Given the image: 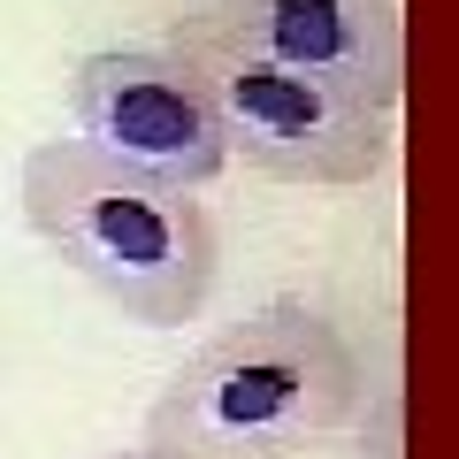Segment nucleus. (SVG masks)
Listing matches in <instances>:
<instances>
[{
	"label": "nucleus",
	"mask_w": 459,
	"mask_h": 459,
	"mask_svg": "<svg viewBox=\"0 0 459 459\" xmlns=\"http://www.w3.org/2000/svg\"><path fill=\"white\" fill-rule=\"evenodd\" d=\"M368 406V360L344 322L283 291L222 322L169 368L146 406V437L169 459H299L344 437Z\"/></svg>",
	"instance_id": "obj_1"
},
{
	"label": "nucleus",
	"mask_w": 459,
	"mask_h": 459,
	"mask_svg": "<svg viewBox=\"0 0 459 459\" xmlns=\"http://www.w3.org/2000/svg\"><path fill=\"white\" fill-rule=\"evenodd\" d=\"M16 199L31 238L69 276L92 283L123 322L184 329L207 314L214 276H222V230L199 192L138 177L92 153L84 138H39L23 153Z\"/></svg>",
	"instance_id": "obj_2"
},
{
	"label": "nucleus",
	"mask_w": 459,
	"mask_h": 459,
	"mask_svg": "<svg viewBox=\"0 0 459 459\" xmlns=\"http://www.w3.org/2000/svg\"><path fill=\"white\" fill-rule=\"evenodd\" d=\"M169 47L199 69L214 115H222L230 161H246L268 184H314V192H360L391 161V115L360 108L352 92L307 77V69L261 62V54L230 47L207 16H177Z\"/></svg>",
	"instance_id": "obj_3"
},
{
	"label": "nucleus",
	"mask_w": 459,
	"mask_h": 459,
	"mask_svg": "<svg viewBox=\"0 0 459 459\" xmlns=\"http://www.w3.org/2000/svg\"><path fill=\"white\" fill-rule=\"evenodd\" d=\"M69 123L92 153L138 169V177L207 192L230 169V138L199 69L177 47H100L69 69Z\"/></svg>",
	"instance_id": "obj_4"
},
{
	"label": "nucleus",
	"mask_w": 459,
	"mask_h": 459,
	"mask_svg": "<svg viewBox=\"0 0 459 459\" xmlns=\"http://www.w3.org/2000/svg\"><path fill=\"white\" fill-rule=\"evenodd\" d=\"M199 16L230 47L283 62V69H307V77L352 92L376 115H398V100H406L398 0H207Z\"/></svg>",
	"instance_id": "obj_5"
},
{
	"label": "nucleus",
	"mask_w": 459,
	"mask_h": 459,
	"mask_svg": "<svg viewBox=\"0 0 459 459\" xmlns=\"http://www.w3.org/2000/svg\"><path fill=\"white\" fill-rule=\"evenodd\" d=\"M108 459H169V452H153V444H131V452H108Z\"/></svg>",
	"instance_id": "obj_6"
}]
</instances>
